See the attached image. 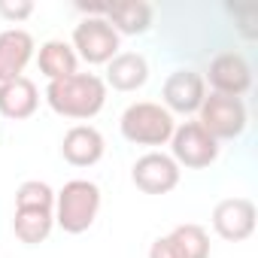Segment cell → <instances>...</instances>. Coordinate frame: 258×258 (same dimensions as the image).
I'll return each instance as SVG.
<instances>
[{"mask_svg": "<svg viewBox=\"0 0 258 258\" xmlns=\"http://www.w3.org/2000/svg\"><path fill=\"white\" fill-rule=\"evenodd\" d=\"M103 19L112 25V31L121 37H137V34H146L149 25H152V7L146 0H118V4H106V13Z\"/></svg>", "mask_w": 258, "mask_h": 258, "instance_id": "14", "label": "cell"}, {"mask_svg": "<svg viewBox=\"0 0 258 258\" xmlns=\"http://www.w3.org/2000/svg\"><path fill=\"white\" fill-rule=\"evenodd\" d=\"M201 127L213 140H237L246 131V103L243 97H228V94H210L204 97L198 109Z\"/></svg>", "mask_w": 258, "mask_h": 258, "instance_id": "4", "label": "cell"}, {"mask_svg": "<svg viewBox=\"0 0 258 258\" xmlns=\"http://www.w3.org/2000/svg\"><path fill=\"white\" fill-rule=\"evenodd\" d=\"M46 103L64 118H94L106 103V82L94 73H73L49 82Z\"/></svg>", "mask_w": 258, "mask_h": 258, "instance_id": "1", "label": "cell"}, {"mask_svg": "<svg viewBox=\"0 0 258 258\" xmlns=\"http://www.w3.org/2000/svg\"><path fill=\"white\" fill-rule=\"evenodd\" d=\"M170 149H173V161L188 167V170H204L219 158V140H213L201 121H185L179 124L173 137H170Z\"/></svg>", "mask_w": 258, "mask_h": 258, "instance_id": "6", "label": "cell"}, {"mask_svg": "<svg viewBox=\"0 0 258 258\" xmlns=\"http://www.w3.org/2000/svg\"><path fill=\"white\" fill-rule=\"evenodd\" d=\"M37 106H40V94L28 76L0 82V115L22 121V118H31L37 112Z\"/></svg>", "mask_w": 258, "mask_h": 258, "instance_id": "13", "label": "cell"}, {"mask_svg": "<svg viewBox=\"0 0 258 258\" xmlns=\"http://www.w3.org/2000/svg\"><path fill=\"white\" fill-rule=\"evenodd\" d=\"M73 52L88 64H109L118 55V34L103 16L82 19L73 28Z\"/></svg>", "mask_w": 258, "mask_h": 258, "instance_id": "5", "label": "cell"}, {"mask_svg": "<svg viewBox=\"0 0 258 258\" xmlns=\"http://www.w3.org/2000/svg\"><path fill=\"white\" fill-rule=\"evenodd\" d=\"M118 127H121V137L137 146H164V143H170V137L176 131L173 115L161 103H152V100L131 103L121 112Z\"/></svg>", "mask_w": 258, "mask_h": 258, "instance_id": "3", "label": "cell"}, {"mask_svg": "<svg viewBox=\"0 0 258 258\" xmlns=\"http://www.w3.org/2000/svg\"><path fill=\"white\" fill-rule=\"evenodd\" d=\"M149 79V64L140 52H118L106 64V82L115 91H137Z\"/></svg>", "mask_w": 258, "mask_h": 258, "instance_id": "15", "label": "cell"}, {"mask_svg": "<svg viewBox=\"0 0 258 258\" xmlns=\"http://www.w3.org/2000/svg\"><path fill=\"white\" fill-rule=\"evenodd\" d=\"M37 64H40V73L49 79V82H58V79H67L73 73H79V58L73 52L70 43L64 40H49L40 46V55H37Z\"/></svg>", "mask_w": 258, "mask_h": 258, "instance_id": "16", "label": "cell"}, {"mask_svg": "<svg viewBox=\"0 0 258 258\" xmlns=\"http://www.w3.org/2000/svg\"><path fill=\"white\" fill-rule=\"evenodd\" d=\"M131 179L143 195H167L179 185V164L164 152H146L134 161Z\"/></svg>", "mask_w": 258, "mask_h": 258, "instance_id": "7", "label": "cell"}, {"mask_svg": "<svg viewBox=\"0 0 258 258\" xmlns=\"http://www.w3.org/2000/svg\"><path fill=\"white\" fill-rule=\"evenodd\" d=\"M34 58V37L22 28H10L0 34V82L19 79Z\"/></svg>", "mask_w": 258, "mask_h": 258, "instance_id": "12", "label": "cell"}, {"mask_svg": "<svg viewBox=\"0 0 258 258\" xmlns=\"http://www.w3.org/2000/svg\"><path fill=\"white\" fill-rule=\"evenodd\" d=\"M34 13V4L31 0H19V4H10V0H0V16L10 19V22H22Z\"/></svg>", "mask_w": 258, "mask_h": 258, "instance_id": "20", "label": "cell"}, {"mask_svg": "<svg viewBox=\"0 0 258 258\" xmlns=\"http://www.w3.org/2000/svg\"><path fill=\"white\" fill-rule=\"evenodd\" d=\"M161 97H164V109L167 112H198L204 97H207V79L198 73V70H173L167 79H164V88H161Z\"/></svg>", "mask_w": 258, "mask_h": 258, "instance_id": "10", "label": "cell"}, {"mask_svg": "<svg viewBox=\"0 0 258 258\" xmlns=\"http://www.w3.org/2000/svg\"><path fill=\"white\" fill-rule=\"evenodd\" d=\"M103 149H106L103 134L97 131V127H91V124L70 127V131L64 134V140H61V155L73 167H91V164H97L103 158Z\"/></svg>", "mask_w": 258, "mask_h": 258, "instance_id": "11", "label": "cell"}, {"mask_svg": "<svg viewBox=\"0 0 258 258\" xmlns=\"http://www.w3.org/2000/svg\"><path fill=\"white\" fill-rule=\"evenodd\" d=\"M213 228L228 243H243L255 231V204L249 198H225L213 210Z\"/></svg>", "mask_w": 258, "mask_h": 258, "instance_id": "9", "label": "cell"}, {"mask_svg": "<svg viewBox=\"0 0 258 258\" xmlns=\"http://www.w3.org/2000/svg\"><path fill=\"white\" fill-rule=\"evenodd\" d=\"M149 258H176L173 249H170V243H167V237H158V240L149 246Z\"/></svg>", "mask_w": 258, "mask_h": 258, "instance_id": "21", "label": "cell"}, {"mask_svg": "<svg viewBox=\"0 0 258 258\" xmlns=\"http://www.w3.org/2000/svg\"><path fill=\"white\" fill-rule=\"evenodd\" d=\"M16 210H55V191L40 179H28L16 191Z\"/></svg>", "mask_w": 258, "mask_h": 258, "instance_id": "19", "label": "cell"}, {"mask_svg": "<svg viewBox=\"0 0 258 258\" xmlns=\"http://www.w3.org/2000/svg\"><path fill=\"white\" fill-rule=\"evenodd\" d=\"M52 225H55V210H16V219H13L16 237L28 246L49 240Z\"/></svg>", "mask_w": 258, "mask_h": 258, "instance_id": "17", "label": "cell"}, {"mask_svg": "<svg viewBox=\"0 0 258 258\" xmlns=\"http://www.w3.org/2000/svg\"><path fill=\"white\" fill-rule=\"evenodd\" d=\"M167 243H170V249H173L176 258H210V237L195 222L176 225L167 234Z\"/></svg>", "mask_w": 258, "mask_h": 258, "instance_id": "18", "label": "cell"}, {"mask_svg": "<svg viewBox=\"0 0 258 258\" xmlns=\"http://www.w3.org/2000/svg\"><path fill=\"white\" fill-rule=\"evenodd\" d=\"M100 213V188L88 179H70L55 195V222L64 234H85Z\"/></svg>", "mask_w": 258, "mask_h": 258, "instance_id": "2", "label": "cell"}, {"mask_svg": "<svg viewBox=\"0 0 258 258\" xmlns=\"http://www.w3.org/2000/svg\"><path fill=\"white\" fill-rule=\"evenodd\" d=\"M213 94H228V97H243L252 88V67L240 52H222L210 61L207 70Z\"/></svg>", "mask_w": 258, "mask_h": 258, "instance_id": "8", "label": "cell"}]
</instances>
